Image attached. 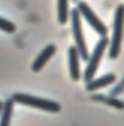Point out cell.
Here are the masks:
<instances>
[{
    "mask_svg": "<svg viewBox=\"0 0 124 126\" xmlns=\"http://www.w3.org/2000/svg\"><path fill=\"white\" fill-rule=\"evenodd\" d=\"M11 100L13 101V103L35 107V109L46 111V112H51V113H58V112L61 111V105L58 102H55V101L38 97V96L29 95V94H24V93L12 94Z\"/></svg>",
    "mask_w": 124,
    "mask_h": 126,
    "instance_id": "6da1fadb",
    "label": "cell"
},
{
    "mask_svg": "<svg viewBox=\"0 0 124 126\" xmlns=\"http://www.w3.org/2000/svg\"><path fill=\"white\" fill-rule=\"evenodd\" d=\"M123 29H124V6L120 4L116 7L114 13L113 21V33L110 43L109 55L111 59H116L120 54L121 46L123 40Z\"/></svg>",
    "mask_w": 124,
    "mask_h": 126,
    "instance_id": "7a4b0ae2",
    "label": "cell"
},
{
    "mask_svg": "<svg viewBox=\"0 0 124 126\" xmlns=\"http://www.w3.org/2000/svg\"><path fill=\"white\" fill-rule=\"evenodd\" d=\"M109 42L110 40L106 35L105 37H101V39L99 40L98 43L94 47L93 52H92V54L88 59V64L84 71V81L87 83L89 81H91L94 78V75H95L96 71L99 69V65H100L101 59H102V55L104 54L105 49L109 46Z\"/></svg>",
    "mask_w": 124,
    "mask_h": 126,
    "instance_id": "3957f363",
    "label": "cell"
},
{
    "mask_svg": "<svg viewBox=\"0 0 124 126\" xmlns=\"http://www.w3.org/2000/svg\"><path fill=\"white\" fill-rule=\"evenodd\" d=\"M71 21H72V31L75 41V48L79 52L80 58L83 61H88L89 59V50L87 47L84 35L82 32V24H81V16L78 9L74 8L71 10Z\"/></svg>",
    "mask_w": 124,
    "mask_h": 126,
    "instance_id": "277c9868",
    "label": "cell"
},
{
    "mask_svg": "<svg viewBox=\"0 0 124 126\" xmlns=\"http://www.w3.org/2000/svg\"><path fill=\"white\" fill-rule=\"evenodd\" d=\"M78 9L80 16H82L85 19V21L92 27L94 31H95L98 34H100L101 37H105L107 34V28L105 27V24L99 19V17L93 12L90 6L84 1H80L78 3Z\"/></svg>",
    "mask_w": 124,
    "mask_h": 126,
    "instance_id": "5b68a950",
    "label": "cell"
},
{
    "mask_svg": "<svg viewBox=\"0 0 124 126\" xmlns=\"http://www.w3.org/2000/svg\"><path fill=\"white\" fill-rule=\"evenodd\" d=\"M55 51H57L55 46H53V44L47 46L46 48L40 52V54L37 57V59L33 61L32 65H31V70H32L33 72H40L43 69L44 65L47 64V62L54 55Z\"/></svg>",
    "mask_w": 124,
    "mask_h": 126,
    "instance_id": "8992f818",
    "label": "cell"
},
{
    "mask_svg": "<svg viewBox=\"0 0 124 126\" xmlns=\"http://www.w3.org/2000/svg\"><path fill=\"white\" fill-rule=\"evenodd\" d=\"M69 71L70 76L73 81H79L81 74H80V61H79V52L75 47H70L69 48Z\"/></svg>",
    "mask_w": 124,
    "mask_h": 126,
    "instance_id": "52a82bcc",
    "label": "cell"
},
{
    "mask_svg": "<svg viewBox=\"0 0 124 126\" xmlns=\"http://www.w3.org/2000/svg\"><path fill=\"white\" fill-rule=\"evenodd\" d=\"M116 80V76L114 75L113 73H107L105 75L101 76V78H98L95 80L92 79L91 81H89L87 84V90L90 92H94L98 91L100 89H103L105 86H109L112 83H114Z\"/></svg>",
    "mask_w": 124,
    "mask_h": 126,
    "instance_id": "ba28073f",
    "label": "cell"
},
{
    "mask_svg": "<svg viewBox=\"0 0 124 126\" xmlns=\"http://www.w3.org/2000/svg\"><path fill=\"white\" fill-rule=\"evenodd\" d=\"M13 104L15 103L11 98L4 101L1 114H0V126H10L11 117H12L13 113Z\"/></svg>",
    "mask_w": 124,
    "mask_h": 126,
    "instance_id": "9c48e42d",
    "label": "cell"
},
{
    "mask_svg": "<svg viewBox=\"0 0 124 126\" xmlns=\"http://www.w3.org/2000/svg\"><path fill=\"white\" fill-rule=\"evenodd\" d=\"M69 19V0H58V20L65 24Z\"/></svg>",
    "mask_w": 124,
    "mask_h": 126,
    "instance_id": "30bf717a",
    "label": "cell"
},
{
    "mask_svg": "<svg viewBox=\"0 0 124 126\" xmlns=\"http://www.w3.org/2000/svg\"><path fill=\"white\" fill-rule=\"evenodd\" d=\"M92 98L95 101H102V102L106 103V104L111 105V106L115 107L119 110H124V103L122 101L115 98L114 96H104V95H94L92 96Z\"/></svg>",
    "mask_w": 124,
    "mask_h": 126,
    "instance_id": "8fae6325",
    "label": "cell"
},
{
    "mask_svg": "<svg viewBox=\"0 0 124 126\" xmlns=\"http://www.w3.org/2000/svg\"><path fill=\"white\" fill-rule=\"evenodd\" d=\"M0 30L7 33H13L17 30V27L13 22H11L10 20L4 19V18L0 17Z\"/></svg>",
    "mask_w": 124,
    "mask_h": 126,
    "instance_id": "7c38bea8",
    "label": "cell"
},
{
    "mask_svg": "<svg viewBox=\"0 0 124 126\" xmlns=\"http://www.w3.org/2000/svg\"><path fill=\"white\" fill-rule=\"evenodd\" d=\"M124 90V80L121 81V83L118 85L116 87H114V89L111 90V96H115L118 95V94H120L121 92H122Z\"/></svg>",
    "mask_w": 124,
    "mask_h": 126,
    "instance_id": "4fadbf2b",
    "label": "cell"
},
{
    "mask_svg": "<svg viewBox=\"0 0 124 126\" xmlns=\"http://www.w3.org/2000/svg\"><path fill=\"white\" fill-rule=\"evenodd\" d=\"M2 106H3V102L0 101V114H1V111H2Z\"/></svg>",
    "mask_w": 124,
    "mask_h": 126,
    "instance_id": "5bb4252c",
    "label": "cell"
}]
</instances>
